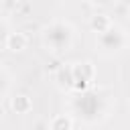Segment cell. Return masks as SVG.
<instances>
[{"mask_svg": "<svg viewBox=\"0 0 130 130\" xmlns=\"http://www.w3.org/2000/svg\"><path fill=\"white\" fill-rule=\"evenodd\" d=\"M43 43H45V47L49 51H55V53L67 51L71 47V43H73V28L67 22L55 20L49 26H45V30H43Z\"/></svg>", "mask_w": 130, "mask_h": 130, "instance_id": "cell-1", "label": "cell"}, {"mask_svg": "<svg viewBox=\"0 0 130 130\" xmlns=\"http://www.w3.org/2000/svg\"><path fill=\"white\" fill-rule=\"evenodd\" d=\"M73 112L85 120V122H93L98 120V116L102 114V98L98 91L85 89V91H77V98H73L71 102Z\"/></svg>", "mask_w": 130, "mask_h": 130, "instance_id": "cell-2", "label": "cell"}, {"mask_svg": "<svg viewBox=\"0 0 130 130\" xmlns=\"http://www.w3.org/2000/svg\"><path fill=\"white\" fill-rule=\"evenodd\" d=\"M98 45L104 53H120L126 47V35L120 26H110L106 32L98 35Z\"/></svg>", "mask_w": 130, "mask_h": 130, "instance_id": "cell-3", "label": "cell"}, {"mask_svg": "<svg viewBox=\"0 0 130 130\" xmlns=\"http://www.w3.org/2000/svg\"><path fill=\"white\" fill-rule=\"evenodd\" d=\"M73 89L75 91H85L91 87L93 79H95V67L89 61H79L73 63Z\"/></svg>", "mask_w": 130, "mask_h": 130, "instance_id": "cell-4", "label": "cell"}, {"mask_svg": "<svg viewBox=\"0 0 130 130\" xmlns=\"http://www.w3.org/2000/svg\"><path fill=\"white\" fill-rule=\"evenodd\" d=\"M26 43H28V39H26L24 32H8V37L4 41V47L12 53H20V51L26 49Z\"/></svg>", "mask_w": 130, "mask_h": 130, "instance_id": "cell-5", "label": "cell"}, {"mask_svg": "<svg viewBox=\"0 0 130 130\" xmlns=\"http://www.w3.org/2000/svg\"><path fill=\"white\" fill-rule=\"evenodd\" d=\"M55 81L61 89H73V67L71 65H61L55 73Z\"/></svg>", "mask_w": 130, "mask_h": 130, "instance_id": "cell-6", "label": "cell"}, {"mask_svg": "<svg viewBox=\"0 0 130 130\" xmlns=\"http://www.w3.org/2000/svg\"><path fill=\"white\" fill-rule=\"evenodd\" d=\"M10 106H12V110L16 114H28L32 110V100L26 93H16V95H12Z\"/></svg>", "mask_w": 130, "mask_h": 130, "instance_id": "cell-7", "label": "cell"}, {"mask_svg": "<svg viewBox=\"0 0 130 130\" xmlns=\"http://www.w3.org/2000/svg\"><path fill=\"white\" fill-rule=\"evenodd\" d=\"M110 26H112V20H110L108 14H93V16H89V28H91V32L102 35Z\"/></svg>", "mask_w": 130, "mask_h": 130, "instance_id": "cell-8", "label": "cell"}, {"mask_svg": "<svg viewBox=\"0 0 130 130\" xmlns=\"http://www.w3.org/2000/svg\"><path fill=\"white\" fill-rule=\"evenodd\" d=\"M49 128H51V130H73V120H71V116H67V114H57V116L51 120Z\"/></svg>", "mask_w": 130, "mask_h": 130, "instance_id": "cell-9", "label": "cell"}, {"mask_svg": "<svg viewBox=\"0 0 130 130\" xmlns=\"http://www.w3.org/2000/svg\"><path fill=\"white\" fill-rule=\"evenodd\" d=\"M6 89H8V75L4 69H0V98L6 93Z\"/></svg>", "mask_w": 130, "mask_h": 130, "instance_id": "cell-10", "label": "cell"}, {"mask_svg": "<svg viewBox=\"0 0 130 130\" xmlns=\"http://www.w3.org/2000/svg\"><path fill=\"white\" fill-rule=\"evenodd\" d=\"M6 37H8V28H6V24H4L2 20H0V45H4Z\"/></svg>", "mask_w": 130, "mask_h": 130, "instance_id": "cell-11", "label": "cell"}, {"mask_svg": "<svg viewBox=\"0 0 130 130\" xmlns=\"http://www.w3.org/2000/svg\"><path fill=\"white\" fill-rule=\"evenodd\" d=\"M91 2H93L95 6H104V8H106V6H112V4H116L118 0H91Z\"/></svg>", "mask_w": 130, "mask_h": 130, "instance_id": "cell-12", "label": "cell"}, {"mask_svg": "<svg viewBox=\"0 0 130 130\" xmlns=\"http://www.w3.org/2000/svg\"><path fill=\"white\" fill-rule=\"evenodd\" d=\"M128 18H130V10H128Z\"/></svg>", "mask_w": 130, "mask_h": 130, "instance_id": "cell-13", "label": "cell"}]
</instances>
